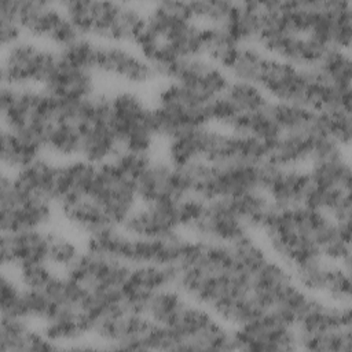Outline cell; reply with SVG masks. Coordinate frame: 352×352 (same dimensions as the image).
<instances>
[{"label":"cell","mask_w":352,"mask_h":352,"mask_svg":"<svg viewBox=\"0 0 352 352\" xmlns=\"http://www.w3.org/2000/svg\"><path fill=\"white\" fill-rule=\"evenodd\" d=\"M43 147L8 131L1 129V165L4 172L15 173L40 155H43Z\"/></svg>","instance_id":"34"},{"label":"cell","mask_w":352,"mask_h":352,"mask_svg":"<svg viewBox=\"0 0 352 352\" xmlns=\"http://www.w3.org/2000/svg\"><path fill=\"white\" fill-rule=\"evenodd\" d=\"M23 38L22 28L15 16L12 0L0 1V40L3 50Z\"/></svg>","instance_id":"44"},{"label":"cell","mask_w":352,"mask_h":352,"mask_svg":"<svg viewBox=\"0 0 352 352\" xmlns=\"http://www.w3.org/2000/svg\"><path fill=\"white\" fill-rule=\"evenodd\" d=\"M236 349L275 352L298 349L296 327L274 312H265L254 320L234 329Z\"/></svg>","instance_id":"18"},{"label":"cell","mask_w":352,"mask_h":352,"mask_svg":"<svg viewBox=\"0 0 352 352\" xmlns=\"http://www.w3.org/2000/svg\"><path fill=\"white\" fill-rule=\"evenodd\" d=\"M151 106L157 135L165 140L183 131L210 125L209 104L170 80L158 88Z\"/></svg>","instance_id":"7"},{"label":"cell","mask_w":352,"mask_h":352,"mask_svg":"<svg viewBox=\"0 0 352 352\" xmlns=\"http://www.w3.org/2000/svg\"><path fill=\"white\" fill-rule=\"evenodd\" d=\"M48 228L1 232L3 268L15 271L34 263H48Z\"/></svg>","instance_id":"27"},{"label":"cell","mask_w":352,"mask_h":352,"mask_svg":"<svg viewBox=\"0 0 352 352\" xmlns=\"http://www.w3.org/2000/svg\"><path fill=\"white\" fill-rule=\"evenodd\" d=\"M58 102L43 88L1 85L3 128L41 146L44 150V139L56 113Z\"/></svg>","instance_id":"5"},{"label":"cell","mask_w":352,"mask_h":352,"mask_svg":"<svg viewBox=\"0 0 352 352\" xmlns=\"http://www.w3.org/2000/svg\"><path fill=\"white\" fill-rule=\"evenodd\" d=\"M110 124L121 150L151 153L158 135L153 106L133 88L109 94Z\"/></svg>","instance_id":"6"},{"label":"cell","mask_w":352,"mask_h":352,"mask_svg":"<svg viewBox=\"0 0 352 352\" xmlns=\"http://www.w3.org/2000/svg\"><path fill=\"white\" fill-rule=\"evenodd\" d=\"M82 253L80 245L66 232L48 230V257L47 261L55 270L67 271Z\"/></svg>","instance_id":"39"},{"label":"cell","mask_w":352,"mask_h":352,"mask_svg":"<svg viewBox=\"0 0 352 352\" xmlns=\"http://www.w3.org/2000/svg\"><path fill=\"white\" fill-rule=\"evenodd\" d=\"M44 334L59 348L76 349L91 337L92 320L78 307H56L41 323Z\"/></svg>","instance_id":"28"},{"label":"cell","mask_w":352,"mask_h":352,"mask_svg":"<svg viewBox=\"0 0 352 352\" xmlns=\"http://www.w3.org/2000/svg\"><path fill=\"white\" fill-rule=\"evenodd\" d=\"M311 78V67H297L270 55L257 85L272 102L294 103L305 107Z\"/></svg>","instance_id":"19"},{"label":"cell","mask_w":352,"mask_h":352,"mask_svg":"<svg viewBox=\"0 0 352 352\" xmlns=\"http://www.w3.org/2000/svg\"><path fill=\"white\" fill-rule=\"evenodd\" d=\"M88 197L103 209L114 226H122L125 219L140 204L136 180L113 160L96 165Z\"/></svg>","instance_id":"11"},{"label":"cell","mask_w":352,"mask_h":352,"mask_svg":"<svg viewBox=\"0 0 352 352\" xmlns=\"http://www.w3.org/2000/svg\"><path fill=\"white\" fill-rule=\"evenodd\" d=\"M234 1L199 0L190 1L191 15L201 26H226L234 11Z\"/></svg>","instance_id":"40"},{"label":"cell","mask_w":352,"mask_h":352,"mask_svg":"<svg viewBox=\"0 0 352 352\" xmlns=\"http://www.w3.org/2000/svg\"><path fill=\"white\" fill-rule=\"evenodd\" d=\"M63 221L76 232L87 238L114 226L103 209L89 197L76 198L56 205Z\"/></svg>","instance_id":"32"},{"label":"cell","mask_w":352,"mask_h":352,"mask_svg":"<svg viewBox=\"0 0 352 352\" xmlns=\"http://www.w3.org/2000/svg\"><path fill=\"white\" fill-rule=\"evenodd\" d=\"M327 136L344 148H348L352 138V109L336 107L319 113Z\"/></svg>","instance_id":"41"},{"label":"cell","mask_w":352,"mask_h":352,"mask_svg":"<svg viewBox=\"0 0 352 352\" xmlns=\"http://www.w3.org/2000/svg\"><path fill=\"white\" fill-rule=\"evenodd\" d=\"M184 232L194 239L227 245L252 234L241 217L232 198L201 199L199 206L184 228Z\"/></svg>","instance_id":"13"},{"label":"cell","mask_w":352,"mask_h":352,"mask_svg":"<svg viewBox=\"0 0 352 352\" xmlns=\"http://www.w3.org/2000/svg\"><path fill=\"white\" fill-rule=\"evenodd\" d=\"M95 172L96 165L84 158L58 162L55 204L59 205L66 201L88 197Z\"/></svg>","instance_id":"30"},{"label":"cell","mask_w":352,"mask_h":352,"mask_svg":"<svg viewBox=\"0 0 352 352\" xmlns=\"http://www.w3.org/2000/svg\"><path fill=\"white\" fill-rule=\"evenodd\" d=\"M187 297L176 287H165L157 292L146 304L143 314L155 324L170 326L180 309L187 302Z\"/></svg>","instance_id":"37"},{"label":"cell","mask_w":352,"mask_h":352,"mask_svg":"<svg viewBox=\"0 0 352 352\" xmlns=\"http://www.w3.org/2000/svg\"><path fill=\"white\" fill-rule=\"evenodd\" d=\"M56 172L58 162L43 154L23 169L11 173V176L15 187L22 192L55 202Z\"/></svg>","instance_id":"31"},{"label":"cell","mask_w":352,"mask_h":352,"mask_svg":"<svg viewBox=\"0 0 352 352\" xmlns=\"http://www.w3.org/2000/svg\"><path fill=\"white\" fill-rule=\"evenodd\" d=\"M180 201L176 202H140L125 219L122 228L139 238H165L183 232Z\"/></svg>","instance_id":"22"},{"label":"cell","mask_w":352,"mask_h":352,"mask_svg":"<svg viewBox=\"0 0 352 352\" xmlns=\"http://www.w3.org/2000/svg\"><path fill=\"white\" fill-rule=\"evenodd\" d=\"M59 4L80 36L99 43L132 45L144 26L146 11L136 4L94 0Z\"/></svg>","instance_id":"3"},{"label":"cell","mask_w":352,"mask_h":352,"mask_svg":"<svg viewBox=\"0 0 352 352\" xmlns=\"http://www.w3.org/2000/svg\"><path fill=\"white\" fill-rule=\"evenodd\" d=\"M268 144L246 135L208 125L202 161L212 165L263 164L267 161Z\"/></svg>","instance_id":"17"},{"label":"cell","mask_w":352,"mask_h":352,"mask_svg":"<svg viewBox=\"0 0 352 352\" xmlns=\"http://www.w3.org/2000/svg\"><path fill=\"white\" fill-rule=\"evenodd\" d=\"M129 271V264L85 249L65 274L88 290L122 292Z\"/></svg>","instance_id":"20"},{"label":"cell","mask_w":352,"mask_h":352,"mask_svg":"<svg viewBox=\"0 0 352 352\" xmlns=\"http://www.w3.org/2000/svg\"><path fill=\"white\" fill-rule=\"evenodd\" d=\"M333 144L337 143L324 132L318 113L311 125L282 132L270 143L267 162L278 166L307 168L318 154Z\"/></svg>","instance_id":"15"},{"label":"cell","mask_w":352,"mask_h":352,"mask_svg":"<svg viewBox=\"0 0 352 352\" xmlns=\"http://www.w3.org/2000/svg\"><path fill=\"white\" fill-rule=\"evenodd\" d=\"M15 272L21 286L28 290H44L58 275L56 270L48 263L28 264L15 270Z\"/></svg>","instance_id":"43"},{"label":"cell","mask_w":352,"mask_h":352,"mask_svg":"<svg viewBox=\"0 0 352 352\" xmlns=\"http://www.w3.org/2000/svg\"><path fill=\"white\" fill-rule=\"evenodd\" d=\"M292 275L309 294L338 305H351V268L319 257L292 270Z\"/></svg>","instance_id":"16"},{"label":"cell","mask_w":352,"mask_h":352,"mask_svg":"<svg viewBox=\"0 0 352 352\" xmlns=\"http://www.w3.org/2000/svg\"><path fill=\"white\" fill-rule=\"evenodd\" d=\"M175 282L176 268L173 265H131V271L122 286L124 304L129 309L143 314L147 301L157 292L175 286Z\"/></svg>","instance_id":"24"},{"label":"cell","mask_w":352,"mask_h":352,"mask_svg":"<svg viewBox=\"0 0 352 352\" xmlns=\"http://www.w3.org/2000/svg\"><path fill=\"white\" fill-rule=\"evenodd\" d=\"M239 43L231 36L224 26H204V52L202 56L208 58L214 65L224 70L231 63Z\"/></svg>","instance_id":"38"},{"label":"cell","mask_w":352,"mask_h":352,"mask_svg":"<svg viewBox=\"0 0 352 352\" xmlns=\"http://www.w3.org/2000/svg\"><path fill=\"white\" fill-rule=\"evenodd\" d=\"M94 70L100 76L113 78L126 88L144 87L157 77L154 67L131 44H96Z\"/></svg>","instance_id":"14"},{"label":"cell","mask_w":352,"mask_h":352,"mask_svg":"<svg viewBox=\"0 0 352 352\" xmlns=\"http://www.w3.org/2000/svg\"><path fill=\"white\" fill-rule=\"evenodd\" d=\"M32 320L1 316L0 351L1 352H40L59 346L54 344L43 330L34 329Z\"/></svg>","instance_id":"29"},{"label":"cell","mask_w":352,"mask_h":352,"mask_svg":"<svg viewBox=\"0 0 352 352\" xmlns=\"http://www.w3.org/2000/svg\"><path fill=\"white\" fill-rule=\"evenodd\" d=\"M139 202H176L186 192L176 166L166 158H151L150 164L136 179Z\"/></svg>","instance_id":"25"},{"label":"cell","mask_w":352,"mask_h":352,"mask_svg":"<svg viewBox=\"0 0 352 352\" xmlns=\"http://www.w3.org/2000/svg\"><path fill=\"white\" fill-rule=\"evenodd\" d=\"M298 348L314 352H349L352 349V327L320 336L298 338Z\"/></svg>","instance_id":"42"},{"label":"cell","mask_w":352,"mask_h":352,"mask_svg":"<svg viewBox=\"0 0 352 352\" xmlns=\"http://www.w3.org/2000/svg\"><path fill=\"white\" fill-rule=\"evenodd\" d=\"M260 231L270 254L290 271L319 257L351 268V223L322 210L274 206Z\"/></svg>","instance_id":"1"},{"label":"cell","mask_w":352,"mask_h":352,"mask_svg":"<svg viewBox=\"0 0 352 352\" xmlns=\"http://www.w3.org/2000/svg\"><path fill=\"white\" fill-rule=\"evenodd\" d=\"M309 190L305 205L327 213L337 223H351L352 169L345 148L333 144L307 166Z\"/></svg>","instance_id":"4"},{"label":"cell","mask_w":352,"mask_h":352,"mask_svg":"<svg viewBox=\"0 0 352 352\" xmlns=\"http://www.w3.org/2000/svg\"><path fill=\"white\" fill-rule=\"evenodd\" d=\"M208 125L191 128L166 139V160L176 168L201 161Z\"/></svg>","instance_id":"33"},{"label":"cell","mask_w":352,"mask_h":352,"mask_svg":"<svg viewBox=\"0 0 352 352\" xmlns=\"http://www.w3.org/2000/svg\"><path fill=\"white\" fill-rule=\"evenodd\" d=\"M43 89L58 100H82L98 92L96 73L67 62L58 52V60Z\"/></svg>","instance_id":"26"},{"label":"cell","mask_w":352,"mask_h":352,"mask_svg":"<svg viewBox=\"0 0 352 352\" xmlns=\"http://www.w3.org/2000/svg\"><path fill=\"white\" fill-rule=\"evenodd\" d=\"M15 16L26 37L62 50L80 37L59 3L12 0Z\"/></svg>","instance_id":"10"},{"label":"cell","mask_w":352,"mask_h":352,"mask_svg":"<svg viewBox=\"0 0 352 352\" xmlns=\"http://www.w3.org/2000/svg\"><path fill=\"white\" fill-rule=\"evenodd\" d=\"M133 44L157 76L168 78L180 60L202 56L204 26L192 19L190 1H160L146 11Z\"/></svg>","instance_id":"2"},{"label":"cell","mask_w":352,"mask_h":352,"mask_svg":"<svg viewBox=\"0 0 352 352\" xmlns=\"http://www.w3.org/2000/svg\"><path fill=\"white\" fill-rule=\"evenodd\" d=\"M56 60L58 50L23 37L3 50L0 67L1 85L43 88Z\"/></svg>","instance_id":"8"},{"label":"cell","mask_w":352,"mask_h":352,"mask_svg":"<svg viewBox=\"0 0 352 352\" xmlns=\"http://www.w3.org/2000/svg\"><path fill=\"white\" fill-rule=\"evenodd\" d=\"M309 190L307 168L278 166L270 162L263 164L261 191L275 208H293L305 205Z\"/></svg>","instance_id":"23"},{"label":"cell","mask_w":352,"mask_h":352,"mask_svg":"<svg viewBox=\"0 0 352 352\" xmlns=\"http://www.w3.org/2000/svg\"><path fill=\"white\" fill-rule=\"evenodd\" d=\"M268 56L270 55L256 43L241 44L226 72L231 80L257 85Z\"/></svg>","instance_id":"35"},{"label":"cell","mask_w":352,"mask_h":352,"mask_svg":"<svg viewBox=\"0 0 352 352\" xmlns=\"http://www.w3.org/2000/svg\"><path fill=\"white\" fill-rule=\"evenodd\" d=\"M315 69L336 89L352 95V62L349 51L327 50Z\"/></svg>","instance_id":"36"},{"label":"cell","mask_w":352,"mask_h":352,"mask_svg":"<svg viewBox=\"0 0 352 352\" xmlns=\"http://www.w3.org/2000/svg\"><path fill=\"white\" fill-rule=\"evenodd\" d=\"M77 116L81 133V153L95 165L113 160L121 150L110 124L109 94L95 95L77 102Z\"/></svg>","instance_id":"9"},{"label":"cell","mask_w":352,"mask_h":352,"mask_svg":"<svg viewBox=\"0 0 352 352\" xmlns=\"http://www.w3.org/2000/svg\"><path fill=\"white\" fill-rule=\"evenodd\" d=\"M55 202L18 190L11 173L3 172L0 183L1 232L48 228L55 216Z\"/></svg>","instance_id":"12"},{"label":"cell","mask_w":352,"mask_h":352,"mask_svg":"<svg viewBox=\"0 0 352 352\" xmlns=\"http://www.w3.org/2000/svg\"><path fill=\"white\" fill-rule=\"evenodd\" d=\"M166 80L180 84L208 104L223 95L231 81L223 67L214 65L205 56H192L180 60Z\"/></svg>","instance_id":"21"}]
</instances>
